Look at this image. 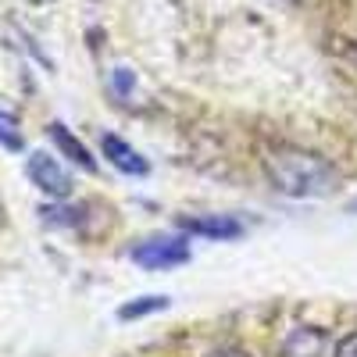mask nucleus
Masks as SVG:
<instances>
[{
    "mask_svg": "<svg viewBox=\"0 0 357 357\" xmlns=\"http://www.w3.org/2000/svg\"><path fill=\"white\" fill-rule=\"evenodd\" d=\"M0 225H4V211H0Z\"/></svg>",
    "mask_w": 357,
    "mask_h": 357,
    "instance_id": "4468645a",
    "label": "nucleus"
},
{
    "mask_svg": "<svg viewBox=\"0 0 357 357\" xmlns=\"http://www.w3.org/2000/svg\"><path fill=\"white\" fill-rule=\"evenodd\" d=\"M132 261L146 272H165V268L190 261V243L186 236H151V240L132 247Z\"/></svg>",
    "mask_w": 357,
    "mask_h": 357,
    "instance_id": "f03ea898",
    "label": "nucleus"
},
{
    "mask_svg": "<svg viewBox=\"0 0 357 357\" xmlns=\"http://www.w3.org/2000/svg\"><path fill=\"white\" fill-rule=\"evenodd\" d=\"M132 72L129 68H114L111 72V89H114V97H129L132 93Z\"/></svg>",
    "mask_w": 357,
    "mask_h": 357,
    "instance_id": "1a4fd4ad",
    "label": "nucleus"
},
{
    "mask_svg": "<svg viewBox=\"0 0 357 357\" xmlns=\"http://www.w3.org/2000/svg\"><path fill=\"white\" fill-rule=\"evenodd\" d=\"M261 168L272 178V186L296 200H321L340 190V172L329 158L301 151L289 143H268L261 151Z\"/></svg>",
    "mask_w": 357,
    "mask_h": 357,
    "instance_id": "f257e3e1",
    "label": "nucleus"
},
{
    "mask_svg": "<svg viewBox=\"0 0 357 357\" xmlns=\"http://www.w3.org/2000/svg\"><path fill=\"white\" fill-rule=\"evenodd\" d=\"M211 357H247V354H236V350H222V354H211Z\"/></svg>",
    "mask_w": 357,
    "mask_h": 357,
    "instance_id": "f8f14e48",
    "label": "nucleus"
},
{
    "mask_svg": "<svg viewBox=\"0 0 357 357\" xmlns=\"http://www.w3.org/2000/svg\"><path fill=\"white\" fill-rule=\"evenodd\" d=\"M50 139L57 143V151H61L65 158H72L79 168H86V172H93V168H97V161L89 158V151H86V146H82V143H79L61 122H54V126H50Z\"/></svg>",
    "mask_w": 357,
    "mask_h": 357,
    "instance_id": "0eeeda50",
    "label": "nucleus"
},
{
    "mask_svg": "<svg viewBox=\"0 0 357 357\" xmlns=\"http://www.w3.org/2000/svg\"><path fill=\"white\" fill-rule=\"evenodd\" d=\"M0 143H4L8 151H22V136L11 129V122H0Z\"/></svg>",
    "mask_w": 357,
    "mask_h": 357,
    "instance_id": "9d476101",
    "label": "nucleus"
},
{
    "mask_svg": "<svg viewBox=\"0 0 357 357\" xmlns=\"http://www.w3.org/2000/svg\"><path fill=\"white\" fill-rule=\"evenodd\" d=\"M178 229L193 236H207V240H236V236H243V225L229 215H193L178 222Z\"/></svg>",
    "mask_w": 357,
    "mask_h": 357,
    "instance_id": "39448f33",
    "label": "nucleus"
},
{
    "mask_svg": "<svg viewBox=\"0 0 357 357\" xmlns=\"http://www.w3.org/2000/svg\"><path fill=\"white\" fill-rule=\"evenodd\" d=\"M333 357H357V333H350L347 340H340V347H336Z\"/></svg>",
    "mask_w": 357,
    "mask_h": 357,
    "instance_id": "9b49d317",
    "label": "nucleus"
},
{
    "mask_svg": "<svg viewBox=\"0 0 357 357\" xmlns=\"http://www.w3.org/2000/svg\"><path fill=\"white\" fill-rule=\"evenodd\" d=\"M100 151L104 158L118 168V172H126V175H146L151 172V165H146V158L139 151H132V146L126 139H118V136H104L100 139Z\"/></svg>",
    "mask_w": 357,
    "mask_h": 357,
    "instance_id": "423d86ee",
    "label": "nucleus"
},
{
    "mask_svg": "<svg viewBox=\"0 0 357 357\" xmlns=\"http://www.w3.org/2000/svg\"><path fill=\"white\" fill-rule=\"evenodd\" d=\"M279 357H333L329 333L318 329V325H296V329L282 340Z\"/></svg>",
    "mask_w": 357,
    "mask_h": 357,
    "instance_id": "20e7f679",
    "label": "nucleus"
},
{
    "mask_svg": "<svg viewBox=\"0 0 357 357\" xmlns=\"http://www.w3.org/2000/svg\"><path fill=\"white\" fill-rule=\"evenodd\" d=\"M168 307V296H136L132 304H122L118 307V318H126V321H132V318H143V314H154V311H165Z\"/></svg>",
    "mask_w": 357,
    "mask_h": 357,
    "instance_id": "6e6552de",
    "label": "nucleus"
},
{
    "mask_svg": "<svg viewBox=\"0 0 357 357\" xmlns=\"http://www.w3.org/2000/svg\"><path fill=\"white\" fill-rule=\"evenodd\" d=\"M33 4H50V0H33Z\"/></svg>",
    "mask_w": 357,
    "mask_h": 357,
    "instance_id": "ddd939ff",
    "label": "nucleus"
},
{
    "mask_svg": "<svg viewBox=\"0 0 357 357\" xmlns=\"http://www.w3.org/2000/svg\"><path fill=\"white\" fill-rule=\"evenodd\" d=\"M25 172H29V178H33V183H36L47 197L65 200V197L72 193V175H68L61 165H57V158H50V154H43V151L29 154Z\"/></svg>",
    "mask_w": 357,
    "mask_h": 357,
    "instance_id": "7ed1b4c3",
    "label": "nucleus"
}]
</instances>
